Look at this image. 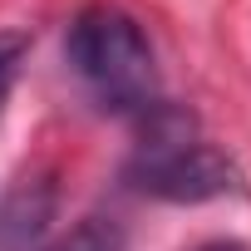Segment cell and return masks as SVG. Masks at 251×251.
I'll use <instances>...</instances> for the list:
<instances>
[{
    "instance_id": "1",
    "label": "cell",
    "mask_w": 251,
    "mask_h": 251,
    "mask_svg": "<svg viewBox=\"0 0 251 251\" xmlns=\"http://www.w3.org/2000/svg\"><path fill=\"white\" fill-rule=\"evenodd\" d=\"M64 54H69V69L84 79V89L108 113L143 118L153 103H163L153 45H148L143 25L128 10H118V5H84L74 15V25H69Z\"/></svg>"
},
{
    "instance_id": "2",
    "label": "cell",
    "mask_w": 251,
    "mask_h": 251,
    "mask_svg": "<svg viewBox=\"0 0 251 251\" xmlns=\"http://www.w3.org/2000/svg\"><path fill=\"white\" fill-rule=\"evenodd\" d=\"M138 128H143V143L128 158L123 177L143 197H158V202H217V197L241 192L236 163L222 148H212L207 138H197V123L182 108L153 103L138 118Z\"/></svg>"
},
{
    "instance_id": "3",
    "label": "cell",
    "mask_w": 251,
    "mask_h": 251,
    "mask_svg": "<svg viewBox=\"0 0 251 251\" xmlns=\"http://www.w3.org/2000/svg\"><path fill=\"white\" fill-rule=\"evenodd\" d=\"M123 222H113V217H79L69 231H59L45 251H123Z\"/></svg>"
},
{
    "instance_id": "4",
    "label": "cell",
    "mask_w": 251,
    "mask_h": 251,
    "mask_svg": "<svg viewBox=\"0 0 251 251\" xmlns=\"http://www.w3.org/2000/svg\"><path fill=\"white\" fill-rule=\"evenodd\" d=\"M30 40L20 30H0V108H5L10 89H15V74H20V59H25Z\"/></svg>"
},
{
    "instance_id": "5",
    "label": "cell",
    "mask_w": 251,
    "mask_h": 251,
    "mask_svg": "<svg viewBox=\"0 0 251 251\" xmlns=\"http://www.w3.org/2000/svg\"><path fill=\"white\" fill-rule=\"evenodd\" d=\"M202 251H246L241 241H212V246H202Z\"/></svg>"
}]
</instances>
